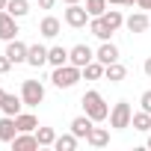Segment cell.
Returning <instances> with one entry per match:
<instances>
[{
    "label": "cell",
    "mask_w": 151,
    "mask_h": 151,
    "mask_svg": "<svg viewBox=\"0 0 151 151\" xmlns=\"http://www.w3.org/2000/svg\"><path fill=\"white\" fill-rule=\"evenodd\" d=\"M86 142L92 148H104V145H110V130L107 127H92L89 136H86Z\"/></svg>",
    "instance_id": "obj_18"
},
{
    "label": "cell",
    "mask_w": 151,
    "mask_h": 151,
    "mask_svg": "<svg viewBox=\"0 0 151 151\" xmlns=\"http://www.w3.org/2000/svg\"><path fill=\"white\" fill-rule=\"evenodd\" d=\"M53 3H56V0H39V6H42V9H50Z\"/></svg>",
    "instance_id": "obj_31"
},
{
    "label": "cell",
    "mask_w": 151,
    "mask_h": 151,
    "mask_svg": "<svg viewBox=\"0 0 151 151\" xmlns=\"http://www.w3.org/2000/svg\"><path fill=\"white\" fill-rule=\"evenodd\" d=\"M47 62L56 68V65H65L68 62V47H62V45H53V47H47Z\"/></svg>",
    "instance_id": "obj_21"
},
{
    "label": "cell",
    "mask_w": 151,
    "mask_h": 151,
    "mask_svg": "<svg viewBox=\"0 0 151 151\" xmlns=\"http://www.w3.org/2000/svg\"><path fill=\"white\" fill-rule=\"evenodd\" d=\"M80 104H83V113H86L92 122H104V119H110V107H107V101H104L101 92L89 89V92L80 98Z\"/></svg>",
    "instance_id": "obj_1"
},
{
    "label": "cell",
    "mask_w": 151,
    "mask_h": 151,
    "mask_svg": "<svg viewBox=\"0 0 151 151\" xmlns=\"http://www.w3.org/2000/svg\"><path fill=\"white\" fill-rule=\"evenodd\" d=\"M95 59H98V62H104V65L119 62V47H116L113 42H101V47L95 50Z\"/></svg>",
    "instance_id": "obj_15"
},
{
    "label": "cell",
    "mask_w": 151,
    "mask_h": 151,
    "mask_svg": "<svg viewBox=\"0 0 151 151\" xmlns=\"http://www.w3.org/2000/svg\"><path fill=\"white\" fill-rule=\"evenodd\" d=\"M92 127H95V122H92L86 113H83V116H77V119H71V133L77 136V139H86Z\"/></svg>",
    "instance_id": "obj_12"
},
{
    "label": "cell",
    "mask_w": 151,
    "mask_h": 151,
    "mask_svg": "<svg viewBox=\"0 0 151 151\" xmlns=\"http://www.w3.org/2000/svg\"><path fill=\"white\" fill-rule=\"evenodd\" d=\"M107 3H110V6H122V0H107Z\"/></svg>",
    "instance_id": "obj_35"
},
{
    "label": "cell",
    "mask_w": 151,
    "mask_h": 151,
    "mask_svg": "<svg viewBox=\"0 0 151 151\" xmlns=\"http://www.w3.org/2000/svg\"><path fill=\"white\" fill-rule=\"evenodd\" d=\"M130 122H133V110H130V104H127V101H116L113 110H110V127L124 130V127H130Z\"/></svg>",
    "instance_id": "obj_3"
},
{
    "label": "cell",
    "mask_w": 151,
    "mask_h": 151,
    "mask_svg": "<svg viewBox=\"0 0 151 151\" xmlns=\"http://www.w3.org/2000/svg\"><path fill=\"white\" fill-rule=\"evenodd\" d=\"M3 98H6V92H3V89H0V107H3Z\"/></svg>",
    "instance_id": "obj_37"
},
{
    "label": "cell",
    "mask_w": 151,
    "mask_h": 151,
    "mask_svg": "<svg viewBox=\"0 0 151 151\" xmlns=\"http://www.w3.org/2000/svg\"><path fill=\"white\" fill-rule=\"evenodd\" d=\"M6 3H9V0H0V12H3V9H6Z\"/></svg>",
    "instance_id": "obj_36"
},
{
    "label": "cell",
    "mask_w": 151,
    "mask_h": 151,
    "mask_svg": "<svg viewBox=\"0 0 151 151\" xmlns=\"http://www.w3.org/2000/svg\"><path fill=\"white\" fill-rule=\"evenodd\" d=\"M21 107H24V98H21V95H9V92H6L3 107H0V110H3V116H18V113H21Z\"/></svg>",
    "instance_id": "obj_20"
},
{
    "label": "cell",
    "mask_w": 151,
    "mask_h": 151,
    "mask_svg": "<svg viewBox=\"0 0 151 151\" xmlns=\"http://www.w3.org/2000/svg\"><path fill=\"white\" fill-rule=\"evenodd\" d=\"M9 68H12V59H9V56L3 53V56H0V74H6Z\"/></svg>",
    "instance_id": "obj_30"
},
{
    "label": "cell",
    "mask_w": 151,
    "mask_h": 151,
    "mask_svg": "<svg viewBox=\"0 0 151 151\" xmlns=\"http://www.w3.org/2000/svg\"><path fill=\"white\" fill-rule=\"evenodd\" d=\"M107 6H110L107 0H86V12H89L92 18H98V15H104V12H107Z\"/></svg>",
    "instance_id": "obj_28"
},
{
    "label": "cell",
    "mask_w": 151,
    "mask_h": 151,
    "mask_svg": "<svg viewBox=\"0 0 151 151\" xmlns=\"http://www.w3.org/2000/svg\"><path fill=\"white\" fill-rule=\"evenodd\" d=\"M21 98H24V107H39L45 101V86L42 80H24L21 83Z\"/></svg>",
    "instance_id": "obj_4"
},
{
    "label": "cell",
    "mask_w": 151,
    "mask_h": 151,
    "mask_svg": "<svg viewBox=\"0 0 151 151\" xmlns=\"http://www.w3.org/2000/svg\"><path fill=\"white\" fill-rule=\"evenodd\" d=\"M15 136H18L15 116H3V119H0V142H12Z\"/></svg>",
    "instance_id": "obj_16"
},
{
    "label": "cell",
    "mask_w": 151,
    "mask_h": 151,
    "mask_svg": "<svg viewBox=\"0 0 151 151\" xmlns=\"http://www.w3.org/2000/svg\"><path fill=\"white\" fill-rule=\"evenodd\" d=\"M27 50H30V45H24L21 39H12V42H6V56L12 59V65H18V62H27Z\"/></svg>",
    "instance_id": "obj_8"
},
{
    "label": "cell",
    "mask_w": 151,
    "mask_h": 151,
    "mask_svg": "<svg viewBox=\"0 0 151 151\" xmlns=\"http://www.w3.org/2000/svg\"><path fill=\"white\" fill-rule=\"evenodd\" d=\"M80 80H83V68L71 65V62L56 65V68H53V74H50V83H53L56 89H71V86H77Z\"/></svg>",
    "instance_id": "obj_2"
},
{
    "label": "cell",
    "mask_w": 151,
    "mask_h": 151,
    "mask_svg": "<svg viewBox=\"0 0 151 151\" xmlns=\"http://www.w3.org/2000/svg\"><path fill=\"white\" fill-rule=\"evenodd\" d=\"M124 27H127L130 33H145V30L151 27V18H148L145 12H133V15L124 18Z\"/></svg>",
    "instance_id": "obj_9"
},
{
    "label": "cell",
    "mask_w": 151,
    "mask_h": 151,
    "mask_svg": "<svg viewBox=\"0 0 151 151\" xmlns=\"http://www.w3.org/2000/svg\"><path fill=\"white\" fill-rule=\"evenodd\" d=\"M92 59H95V50H92L89 45H74V47H68V62H71V65L86 68Z\"/></svg>",
    "instance_id": "obj_6"
},
{
    "label": "cell",
    "mask_w": 151,
    "mask_h": 151,
    "mask_svg": "<svg viewBox=\"0 0 151 151\" xmlns=\"http://www.w3.org/2000/svg\"><path fill=\"white\" fill-rule=\"evenodd\" d=\"M9 145H12V151H36V148H42L39 139H36V133H18Z\"/></svg>",
    "instance_id": "obj_11"
},
{
    "label": "cell",
    "mask_w": 151,
    "mask_h": 151,
    "mask_svg": "<svg viewBox=\"0 0 151 151\" xmlns=\"http://www.w3.org/2000/svg\"><path fill=\"white\" fill-rule=\"evenodd\" d=\"M65 3H83V0H65Z\"/></svg>",
    "instance_id": "obj_38"
},
{
    "label": "cell",
    "mask_w": 151,
    "mask_h": 151,
    "mask_svg": "<svg viewBox=\"0 0 151 151\" xmlns=\"http://www.w3.org/2000/svg\"><path fill=\"white\" fill-rule=\"evenodd\" d=\"M136 6L139 9H151V0H136Z\"/></svg>",
    "instance_id": "obj_32"
},
{
    "label": "cell",
    "mask_w": 151,
    "mask_h": 151,
    "mask_svg": "<svg viewBox=\"0 0 151 151\" xmlns=\"http://www.w3.org/2000/svg\"><path fill=\"white\" fill-rule=\"evenodd\" d=\"M104 77H107L110 83H122V80L127 77V68H124L122 62H110V65H104Z\"/></svg>",
    "instance_id": "obj_19"
},
{
    "label": "cell",
    "mask_w": 151,
    "mask_h": 151,
    "mask_svg": "<svg viewBox=\"0 0 151 151\" xmlns=\"http://www.w3.org/2000/svg\"><path fill=\"white\" fill-rule=\"evenodd\" d=\"M148 148H151V133H148Z\"/></svg>",
    "instance_id": "obj_39"
},
{
    "label": "cell",
    "mask_w": 151,
    "mask_h": 151,
    "mask_svg": "<svg viewBox=\"0 0 151 151\" xmlns=\"http://www.w3.org/2000/svg\"><path fill=\"white\" fill-rule=\"evenodd\" d=\"M142 71H145V74H148V77H151V56L145 59V65H142Z\"/></svg>",
    "instance_id": "obj_33"
},
{
    "label": "cell",
    "mask_w": 151,
    "mask_h": 151,
    "mask_svg": "<svg viewBox=\"0 0 151 151\" xmlns=\"http://www.w3.org/2000/svg\"><path fill=\"white\" fill-rule=\"evenodd\" d=\"M15 124H18V133H36L39 119H36L33 113H18V116H15Z\"/></svg>",
    "instance_id": "obj_17"
},
{
    "label": "cell",
    "mask_w": 151,
    "mask_h": 151,
    "mask_svg": "<svg viewBox=\"0 0 151 151\" xmlns=\"http://www.w3.org/2000/svg\"><path fill=\"white\" fill-rule=\"evenodd\" d=\"M0 39H3V42L18 39V18H15V15H9L6 9L0 12Z\"/></svg>",
    "instance_id": "obj_7"
},
{
    "label": "cell",
    "mask_w": 151,
    "mask_h": 151,
    "mask_svg": "<svg viewBox=\"0 0 151 151\" xmlns=\"http://www.w3.org/2000/svg\"><path fill=\"white\" fill-rule=\"evenodd\" d=\"M59 30H62V21H59V18H53V15L42 18V24H39V36H45V39H56V36H59Z\"/></svg>",
    "instance_id": "obj_13"
},
{
    "label": "cell",
    "mask_w": 151,
    "mask_h": 151,
    "mask_svg": "<svg viewBox=\"0 0 151 151\" xmlns=\"http://www.w3.org/2000/svg\"><path fill=\"white\" fill-rule=\"evenodd\" d=\"M139 107H142L145 113H151V89H145V92L139 95Z\"/></svg>",
    "instance_id": "obj_29"
},
{
    "label": "cell",
    "mask_w": 151,
    "mask_h": 151,
    "mask_svg": "<svg viewBox=\"0 0 151 151\" xmlns=\"http://www.w3.org/2000/svg\"><path fill=\"white\" fill-rule=\"evenodd\" d=\"M36 139H39V145L42 148H53V142H56V130L53 127H36Z\"/></svg>",
    "instance_id": "obj_23"
},
{
    "label": "cell",
    "mask_w": 151,
    "mask_h": 151,
    "mask_svg": "<svg viewBox=\"0 0 151 151\" xmlns=\"http://www.w3.org/2000/svg\"><path fill=\"white\" fill-rule=\"evenodd\" d=\"M47 62V47L45 45H30V50H27V65H33V68H42Z\"/></svg>",
    "instance_id": "obj_14"
},
{
    "label": "cell",
    "mask_w": 151,
    "mask_h": 151,
    "mask_svg": "<svg viewBox=\"0 0 151 151\" xmlns=\"http://www.w3.org/2000/svg\"><path fill=\"white\" fill-rule=\"evenodd\" d=\"M83 77H86V80H101V77H104V62L92 59V62L83 68Z\"/></svg>",
    "instance_id": "obj_25"
},
{
    "label": "cell",
    "mask_w": 151,
    "mask_h": 151,
    "mask_svg": "<svg viewBox=\"0 0 151 151\" xmlns=\"http://www.w3.org/2000/svg\"><path fill=\"white\" fill-rule=\"evenodd\" d=\"M65 24L68 27H74V30H80V27H86L89 21H92V15L86 12V6L83 3H68V9H65Z\"/></svg>",
    "instance_id": "obj_5"
},
{
    "label": "cell",
    "mask_w": 151,
    "mask_h": 151,
    "mask_svg": "<svg viewBox=\"0 0 151 151\" xmlns=\"http://www.w3.org/2000/svg\"><path fill=\"white\" fill-rule=\"evenodd\" d=\"M130 127H133V130H139V133H151V113H145V110L133 113V122H130Z\"/></svg>",
    "instance_id": "obj_22"
},
{
    "label": "cell",
    "mask_w": 151,
    "mask_h": 151,
    "mask_svg": "<svg viewBox=\"0 0 151 151\" xmlns=\"http://www.w3.org/2000/svg\"><path fill=\"white\" fill-rule=\"evenodd\" d=\"M77 136H74V133H62V136H56V142H53V148L56 151H74V148H77Z\"/></svg>",
    "instance_id": "obj_24"
},
{
    "label": "cell",
    "mask_w": 151,
    "mask_h": 151,
    "mask_svg": "<svg viewBox=\"0 0 151 151\" xmlns=\"http://www.w3.org/2000/svg\"><path fill=\"white\" fill-rule=\"evenodd\" d=\"M101 18H104V21H107V24H110L113 30L124 27V15H122V9H107V12H104Z\"/></svg>",
    "instance_id": "obj_27"
},
{
    "label": "cell",
    "mask_w": 151,
    "mask_h": 151,
    "mask_svg": "<svg viewBox=\"0 0 151 151\" xmlns=\"http://www.w3.org/2000/svg\"><path fill=\"white\" fill-rule=\"evenodd\" d=\"M6 12L15 15V18H24V15L30 12V3H27V0H9V3H6Z\"/></svg>",
    "instance_id": "obj_26"
},
{
    "label": "cell",
    "mask_w": 151,
    "mask_h": 151,
    "mask_svg": "<svg viewBox=\"0 0 151 151\" xmlns=\"http://www.w3.org/2000/svg\"><path fill=\"white\" fill-rule=\"evenodd\" d=\"M136 3V0H122V6H133Z\"/></svg>",
    "instance_id": "obj_34"
},
{
    "label": "cell",
    "mask_w": 151,
    "mask_h": 151,
    "mask_svg": "<svg viewBox=\"0 0 151 151\" xmlns=\"http://www.w3.org/2000/svg\"><path fill=\"white\" fill-rule=\"evenodd\" d=\"M89 33H92L95 39H101V42H110V36H113L116 30H113V27L98 15V18H92V21H89Z\"/></svg>",
    "instance_id": "obj_10"
}]
</instances>
